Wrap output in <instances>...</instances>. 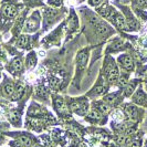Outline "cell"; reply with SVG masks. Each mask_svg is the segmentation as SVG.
Instances as JSON below:
<instances>
[{"mask_svg":"<svg viewBox=\"0 0 147 147\" xmlns=\"http://www.w3.org/2000/svg\"><path fill=\"white\" fill-rule=\"evenodd\" d=\"M118 78H119V72H118L117 66L114 63H111L107 69V80L110 83H115L117 82Z\"/></svg>","mask_w":147,"mask_h":147,"instance_id":"cell-1","label":"cell"},{"mask_svg":"<svg viewBox=\"0 0 147 147\" xmlns=\"http://www.w3.org/2000/svg\"><path fill=\"white\" fill-rule=\"evenodd\" d=\"M119 63L123 65L124 69H126L127 71H133L134 70V61L133 59L128 55V54H123L119 57Z\"/></svg>","mask_w":147,"mask_h":147,"instance_id":"cell-2","label":"cell"},{"mask_svg":"<svg viewBox=\"0 0 147 147\" xmlns=\"http://www.w3.org/2000/svg\"><path fill=\"white\" fill-rule=\"evenodd\" d=\"M17 8L13 6V5H5L3 8H2V13L5 17H7L9 19L11 18H15L17 16Z\"/></svg>","mask_w":147,"mask_h":147,"instance_id":"cell-3","label":"cell"},{"mask_svg":"<svg viewBox=\"0 0 147 147\" xmlns=\"http://www.w3.org/2000/svg\"><path fill=\"white\" fill-rule=\"evenodd\" d=\"M38 27H39V17H38L37 13L36 17L32 16L31 18L28 19V21L26 23V28H27L28 31H34V30L38 29Z\"/></svg>","mask_w":147,"mask_h":147,"instance_id":"cell-4","label":"cell"},{"mask_svg":"<svg viewBox=\"0 0 147 147\" xmlns=\"http://www.w3.org/2000/svg\"><path fill=\"white\" fill-rule=\"evenodd\" d=\"M125 113L127 115V117L132 121H136L138 117V110L136 106L134 105H127L125 107Z\"/></svg>","mask_w":147,"mask_h":147,"instance_id":"cell-5","label":"cell"},{"mask_svg":"<svg viewBox=\"0 0 147 147\" xmlns=\"http://www.w3.org/2000/svg\"><path fill=\"white\" fill-rule=\"evenodd\" d=\"M113 22L115 23V26L117 27L118 29H121V30L127 29V23H126L125 18L122 15H119V13H116V15H115Z\"/></svg>","mask_w":147,"mask_h":147,"instance_id":"cell-6","label":"cell"},{"mask_svg":"<svg viewBox=\"0 0 147 147\" xmlns=\"http://www.w3.org/2000/svg\"><path fill=\"white\" fill-rule=\"evenodd\" d=\"M88 60V51H81L79 54H78V64L81 66V67H84L86 65Z\"/></svg>","mask_w":147,"mask_h":147,"instance_id":"cell-7","label":"cell"},{"mask_svg":"<svg viewBox=\"0 0 147 147\" xmlns=\"http://www.w3.org/2000/svg\"><path fill=\"white\" fill-rule=\"evenodd\" d=\"M147 97L143 90H138L134 95V102L136 104H144L146 102Z\"/></svg>","mask_w":147,"mask_h":147,"instance_id":"cell-8","label":"cell"},{"mask_svg":"<svg viewBox=\"0 0 147 147\" xmlns=\"http://www.w3.org/2000/svg\"><path fill=\"white\" fill-rule=\"evenodd\" d=\"M95 29H96V31H97V33H98V34H102V36L107 34L111 31L110 28H109L105 23H103V22H98L95 26Z\"/></svg>","mask_w":147,"mask_h":147,"instance_id":"cell-9","label":"cell"},{"mask_svg":"<svg viewBox=\"0 0 147 147\" xmlns=\"http://www.w3.org/2000/svg\"><path fill=\"white\" fill-rule=\"evenodd\" d=\"M15 95H13V98L15 100H19V98H21L22 95L24 94V86L22 85L21 83H19L18 85H17V88H15V93H13Z\"/></svg>","mask_w":147,"mask_h":147,"instance_id":"cell-10","label":"cell"},{"mask_svg":"<svg viewBox=\"0 0 147 147\" xmlns=\"http://www.w3.org/2000/svg\"><path fill=\"white\" fill-rule=\"evenodd\" d=\"M3 93L7 96H11L15 93V85H13L11 82L6 83L5 86H3Z\"/></svg>","mask_w":147,"mask_h":147,"instance_id":"cell-11","label":"cell"},{"mask_svg":"<svg viewBox=\"0 0 147 147\" xmlns=\"http://www.w3.org/2000/svg\"><path fill=\"white\" fill-rule=\"evenodd\" d=\"M28 43H29V37L26 36V34L20 36V37L18 38V40H17V45L19 48H26L28 45Z\"/></svg>","mask_w":147,"mask_h":147,"instance_id":"cell-12","label":"cell"},{"mask_svg":"<svg viewBox=\"0 0 147 147\" xmlns=\"http://www.w3.org/2000/svg\"><path fill=\"white\" fill-rule=\"evenodd\" d=\"M86 118H88V119H95V121H98V119H101V118H102V113H101L98 110H93L88 113Z\"/></svg>","mask_w":147,"mask_h":147,"instance_id":"cell-13","label":"cell"},{"mask_svg":"<svg viewBox=\"0 0 147 147\" xmlns=\"http://www.w3.org/2000/svg\"><path fill=\"white\" fill-rule=\"evenodd\" d=\"M136 88V81H133L131 83H127V85L125 86V95L126 96H131L134 93Z\"/></svg>","mask_w":147,"mask_h":147,"instance_id":"cell-14","label":"cell"},{"mask_svg":"<svg viewBox=\"0 0 147 147\" xmlns=\"http://www.w3.org/2000/svg\"><path fill=\"white\" fill-rule=\"evenodd\" d=\"M104 102L107 104H115L117 102V94L115 93H111V94H107V95L104 97Z\"/></svg>","mask_w":147,"mask_h":147,"instance_id":"cell-15","label":"cell"},{"mask_svg":"<svg viewBox=\"0 0 147 147\" xmlns=\"http://www.w3.org/2000/svg\"><path fill=\"white\" fill-rule=\"evenodd\" d=\"M11 66L15 69V71H17V72L21 71L22 70V60L20 59V58H16V59L12 61Z\"/></svg>","mask_w":147,"mask_h":147,"instance_id":"cell-16","label":"cell"},{"mask_svg":"<svg viewBox=\"0 0 147 147\" xmlns=\"http://www.w3.org/2000/svg\"><path fill=\"white\" fill-rule=\"evenodd\" d=\"M10 121L13 125H19L20 124V114L17 112L10 113Z\"/></svg>","mask_w":147,"mask_h":147,"instance_id":"cell-17","label":"cell"},{"mask_svg":"<svg viewBox=\"0 0 147 147\" xmlns=\"http://www.w3.org/2000/svg\"><path fill=\"white\" fill-rule=\"evenodd\" d=\"M69 27L71 30H75V28L78 27V18L74 13H72V16L69 19Z\"/></svg>","mask_w":147,"mask_h":147,"instance_id":"cell-18","label":"cell"},{"mask_svg":"<svg viewBox=\"0 0 147 147\" xmlns=\"http://www.w3.org/2000/svg\"><path fill=\"white\" fill-rule=\"evenodd\" d=\"M19 143L22 145V147H30L32 144V140L28 136H21L19 138Z\"/></svg>","mask_w":147,"mask_h":147,"instance_id":"cell-19","label":"cell"},{"mask_svg":"<svg viewBox=\"0 0 147 147\" xmlns=\"http://www.w3.org/2000/svg\"><path fill=\"white\" fill-rule=\"evenodd\" d=\"M36 63H37V59H36L34 53H30L28 55V59H27V64L29 67H32V66L36 65Z\"/></svg>","mask_w":147,"mask_h":147,"instance_id":"cell-20","label":"cell"},{"mask_svg":"<svg viewBox=\"0 0 147 147\" xmlns=\"http://www.w3.org/2000/svg\"><path fill=\"white\" fill-rule=\"evenodd\" d=\"M97 107H98V111H100L101 113H104V114L109 113V112L111 111L110 104H107V103H100Z\"/></svg>","mask_w":147,"mask_h":147,"instance_id":"cell-21","label":"cell"},{"mask_svg":"<svg viewBox=\"0 0 147 147\" xmlns=\"http://www.w3.org/2000/svg\"><path fill=\"white\" fill-rule=\"evenodd\" d=\"M54 105H55V109L58 111H62L64 109V102H63V100L62 98H55V101H54Z\"/></svg>","mask_w":147,"mask_h":147,"instance_id":"cell-22","label":"cell"},{"mask_svg":"<svg viewBox=\"0 0 147 147\" xmlns=\"http://www.w3.org/2000/svg\"><path fill=\"white\" fill-rule=\"evenodd\" d=\"M127 81H128V78H127V75H123V76H119L118 78V85L121 86V88H125L126 85H127Z\"/></svg>","mask_w":147,"mask_h":147,"instance_id":"cell-23","label":"cell"},{"mask_svg":"<svg viewBox=\"0 0 147 147\" xmlns=\"http://www.w3.org/2000/svg\"><path fill=\"white\" fill-rule=\"evenodd\" d=\"M23 21H24V17H23V15H21L17 19V22H16V30H17V31H19V30L22 28Z\"/></svg>","mask_w":147,"mask_h":147,"instance_id":"cell-24","label":"cell"},{"mask_svg":"<svg viewBox=\"0 0 147 147\" xmlns=\"http://www.w3.org/2000/svg\"><path fill=\"white\" fill-rule=\"evenodd\" d=\"M88 104L85 102L75 113H76V114H80V115H83V114H85V113L88 112Z\"/></svg>","mask_w":147,"mask_h":147,"instance_id":"cell-25","label":"cell"},{"mask_svg":"<svg viewBox=\"0 0 147 147\" xmlns=\"http://www.w3.org/2000/svg\"><path fill=\"white\" fill-rule=\"evenodd\" d=\"M122 45H123V41H121V40H117V41H115L114 43L111 45L110 49H113L114 51H116V50H118V49H119ZM113 50H112V51H113Z\"/></svg>","mask_w":147,"mask_h":147,"instance_id":"cell-26","label":"cell"},{"mask_svg":"<svg viewBox=\"0 0 147 147\" xmlns=\"http://www.w3.org/2000/svg\"><path fill=\"white\" fill-rule=\"evenodd\" d=\"M55 15H57V11L53 10V9H47L45 10V17L49 18V19H51L52 17H54Z\"/></svg>","mask_w":147,"mask_h":147,"instance_id":"cell-27","label":"cell"},{"mask_svg":"<svg viewBox=\"0 0 147 147\" xmlns=\"http://www.w3.org/2000/svg\"><path fill=\"white\" fill-rule=\"evenodd\" d=\"M101 2H102V0H88V3L91 5V6H98V5H101Z\"/></svg>","mask_w":147,"mask_h":147,"instance_id":"cell-28","label":"cell"},{"mask_svg":"<svg viewBox=\"0 0 147 147\" xmlns=\"http://www.w3.org/2000/svg\"><path fill=\"white\" fill-rule=\"evenodd\" d=\"M49 3L52 6H60L62 3V0H49Z\"/></svg>","mask_w":147,"mask_h":147,"instance_id":"cell-29","label":"cell"},{"mask_svg":"<svg viewBox=\"0 0 147 147\" xmlns=\"http://www.w3.org/2000/svg\"><path fill=\"white\" fill-rule=\"evenodd\" d=\"M138 5L142 8H146L147 7V0H138Z\"/></svg>","mask_w":147,"mask_h":147,"instance_id":"cell-30","label":"cell"},{"mask_svg":"<svg viewBox=\"0 0 147 147\" xmlns=\"http://www.w3.org/2000/svg\"><path fill=\"white\" fill-rule=\"evenodd\" d=\"M113 117L116 118V119H122V118H123V114H122L121 112H116V113L113 115Z\"/></svg>","mask_w":147,"mask_h":147,"instance_id":"cell-31","label":"cell"},{"mask_svg":"<svg viewBox=\"0 0 147 147\" xmlns=\"http://www.w3.org/2000/svg\"><path fill=\"white\" fill-rule=\"evenodd\" d=\"M36 147H41V146H36Z\"/></svg>","mask_w":147,"mask_h":147,"instance_id":"cell-32","label":"cell"}]
</instances>
